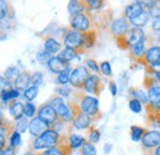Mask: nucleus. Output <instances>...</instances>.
<instances>
[{
	"label": "nucleus",
	"instance_id": "nucleus-1",
	"mask_svg": "<svg viewBox=\"0 0 160 155\" xmlns=\"http://www.w3.org/2000/svg\"><path fill=\"white\" fill-rule=\"evenodd\" d=\"M68 136H63V134H60L59 132H57L56 129L49 128V129H47L46 132H43L40 137H37L33 140L32 149L35 152H38V150L42 152V150L51 149V148H53V147L58 145L59 143H62Z\"/></svg>",
	"mask_w": 160,
	"mask_h": 155
},
{
	"label": "nucleus",
	"instance_id": "nucleus-2",
	"mask_svg": "<svg viewBox=\"0 0 160 155\" xmlns=\"http://www.w3.org/2000/svg\"><path fill=\"white\" fill-rule=\"evenodd\" d=\"M77 101L79 103L80 110L88 115L89 117H91L95 121H98L99 118H101V111H100V105H99V98L91 95H85V94H77Z\"/></svg>",
	"mask_w": 160,
	"mask_h": 155
},
{
	"label": "nucleus",
	"instance_id": "nucleus-3",
	"mask_svg": "<svg viewBox=\"0 0 160 155\" xmlns=\"http://www.w3.org/2000/svg\"><path fill=\"white\" fill-rule=\"evenodd\" d=\"M147 38V35L144 33L143 28H136V27H131L129 31L120 38H116V43L123 51H131L134 46H137L142 41Z\"/></svg>",
	"mask_w": 160,
	"mask_h": 155
},
{
	"label": "nucleus",
	"instance_id": "nucleus-4",
	"mask_svg": "<svg viewBox=\"0 0 160 155\" xmlns=\"http://www.w3.org/2000/svg\"><path fill=\"white\" fill-rule=\"evenodd\" d=\"M143 86L144 90L147 91L148 95V100L149 103L155 106V107H160V82L157 78L153 74H144L143 78Z\"/></svg>",
	"mask_w": 160,
	"mask_h": 155
},
{
	"label": "nucleus",
	"instance_id": "nucleus-5",
	"mask_svg": "<svg viewBox=\"0 0 160 155\" xmlns=\"http://www.w3.org/2000/svg\"><path fill=\"white\" fill-rule=\"evenodd\" d=\"M48 103L56 110L57 115H58V117H59L62 121H64L65 123L72 124L74 117H73V113H72V111H70V108H69V105L64 101L63 97L53 96L48 101Z\"/></svg>",
	"mask_w": 160,
	"mask_h": 155
},
{
	"label": "nucleus",
	"instance_id": "nucleus-6",
	"mask_svg": "<svg viewBox=\"0 0 160 155\" xmlns=\"http://www.w3.org/2000/svg\"><path fill=\"white\" fill-rule=\"evenodd\" d=\"M92 16L91 12H86V14H80L77 16H72L70 19V28L75 30L78 32H88L90 30H92Z\"/></svg>",
	"mask_w": 160,
	"mask_h": 155
},
{
	"label": "nucleus",
	"instance_id": "nucleus-7",
	"mask_svg": "<svg viewBox=\"0 0 160 155\" xmlns=\"http://www.w3.org/2000/svg\"><path fill=\"white\" fill-rule=\"evenodd\" d=\"M90 77L89 69L85 65H78L75 67L72 73H70V86L73 89H78V90H82L84 89V84L86 81V79Z\"/></svg>",
	"mask_w": 160,
	"mask_h": 155
},
{
	"label": "nucleus",
	"instance_id": "nucleus-8",
	"mask_svg": "<svg viewBox=\"0 0 160 155\" xmlns=\"http://www.w3.org/2000/svg\"><path fill=\"white\" fill-rule=\"evenodd\" d=\"M63 43H64L65 48L77 49L80 54L84 53V51H82V33L81 32L72 30L70 27L67 28L64 38H63Z\"/></svg>",
	"mask_w": 160,
	"mask_h": 155
},
{
	"label": "nucleus",
	"instance_id": "nucleus-9",
	"mask_svg": "<svg viewBox=\"0 0 160 155\" xmlns=\"http://www.w3.org/2000/svg\"><path fill=\"white\" fill-rule=\"evenodd\" d=\"M37 117L41 118L43 122H46L51 128L60 119L59 117H58V115H57V112H56V110L48 102L42 103L40 107H38V110H37Z\"/></svg>",
	"mask_w": 160,
	"mask_h": 155
},
{
	"label": "nucleus",
	"instance_id": "nucleus-10",
	"mask_svg": "<svg viewBox=\"0 0 160 155\" xmlns=\"http://www.w3.org/2000/svg\"><path fill=\"white\" fill-rule=\"evenodd\" d=\"M105 89V84L101 80V78L98 74H90V77L86 79L85 84H84V91L90 94L91 96L98 97L102 92V90Z\"/></svg>",
	"mask_w": 160,
	"mask_h": 155
},
{
	"label": "nucleus",
	"instance_id": "nucleus-11",
	"mask_svg": "<svg viewBox=\"0 0 160 155\" xmlns=\"http://www.w3.org/2000/svg\"><path fill=\"white\" fill-rule=\"evenodd\" d=\"M129 28H131V23L124 16L112 20L111 23H110V32H111V35L113 36L115 39L123 37L129 31Z\"/></svg>",
	"mask_w": 160,
	"mask_h": 155
},
{
	"label": "nucleus",
	"instance_id": "nucleus-12",
	"mask_svg": "<svg viewBox=\"0 0 160 155\" xmlns=\"http://www.w3.org/2000/svg\"><path fill=\"white\" fill-rule=\"evenodd\" d=\"M140 143H142V148L144 152H150L155 149L157 147L160 145V132L157 129L147 131L142 138Z\"/></svg>",
	"mask_w": 160,
	"mask_h": 155
},
{
	"label": "nucleus",
	"instance_id": "nucleus-13",
	"mask_svg": "<svg viewBox=\"0 0 160 155\" xmlns=\"http://www.w3.org/2000/svg\"><path fill=\"white\" fill-rule=\"evenodd\" d=\"M160 62V46H149L144 57L140 59L138 64H142L144 68Z\"/></svg>",
	"mask_w": 160,
	"mask_h": 155
},
{
	"label": "nucleus",
	"instance_id": "nucleus-14",
	"mask_svg": "<svg viewBox=\"0 0 160 155\" xmlns=\"http://www.w3.org/2000/svg\"><path fill=\"white\" fill-rule=\"evenodd\" d=\"M73 149L69 147L68 144V137L59 143L58 145L47 149V150H42V152H37V155H72Z\"/></svg>",
	"mask_w": 160,
	"mask_h": 155
},
{
	"label": "nucleus",
	"instance_id": "nucleus-15",
	"mask_svg": "<svg viewBox=\"0 0 160 155\" xmlns=\"http://www.w3.org/2000/svg\"><path fill=\"white\" fill-rule=\"evenodd\" d=\"M51 127L46 123V122H43L41 118L38 117H33L30 122H28V132H30V134L32 137H40L43 132H46L47 129H49Z\"/></svg>",
	"mask_w": 160,
	"mask_h": 155
},
{
	"label": "nucleus",
	"instance_id": "nucleus-16",
	"mask_svg": "<svg viewBox=\"0 0 160 155\" xmlns=\"http://www.w3.org/2000/svg\"><path fill=\"white\" fill-rule=\"evenodd\" d=\"M47 67H48V69L53 74H60V73H63V72H65L67 69L70 68V63L63 60L58 56H53L52 58L48 60Z\"/></svg>",
	"mask_w": 160,
	"mask_h": 155
},
{
	"label": "nucleus",
	"instance_id": "nucleus-17",
	"mask_svg": "<svg viewBox=\"0 0 160 155\" xmlns=\"http://www.w3.org/2000/svg\"><path fill=\"white\" fill-rule=\"evenodd\" d=\"M145 11L142 1H134V2H131L126 6L124 9V18L128 20H132L137 16H139L140 14H143Z\"/></svg>",
	"mask_w": 160,
	"mask_h": 155
},
{
	"label": "nucleus",
	"instance_id": "nucleus-18",
	"mask_svg": "<svg viewBox=\"0 0 160 155\" xmlns=\"http://www.w3.org/2000/svg\"><path fill=\"white\" fill-rule=\"evenodd\" d=\"M148 46H149V43H148V39L145 38L144 41H142L140 43H138L137 46H134L131 51H129V57L134 62V63H139V60L143 57H144V54H145V52H147V49H148Z\"/></svg>",
	"mask_w": 160,
	"mask_h": 155
},
{
	"label": "nucleus",
	"instance_id": "nucleus-19",
	"mask_svg": "<svg viewBox=\"0 0 160 155\" xmlns=\"http://www.w3.org/2000/svg\"><path fill=\"white\" fill-rule=\"evenodd\" d=\"M92 123H94V119L81 111L79 115L73 119L72 127H74L77 129H89L90 127H92Z\"/></svg>",
	"mask_w": 160,
	"mask_h": 155
},
{
	"label": "nucleus",
	"instance_id": "nucleus-20",
	"mask_svg": "<svg viewBox=\"0 0 160 155\" xmlns=\"http://www.w3.org/2000/svg\"><path fill=\"white\" fill-rule=\"evenodd\" d=\"M68 12H69L72 16H77V15H80V14H86V12H89L86 1L70 0V1L68 2Z\"/></svg>",
	"mask_w": 160,
	"mask_h": 155
},
{
	"label": "nucleus",
	"instance_id": "nucleus-21",
	"mask_svg": "<svg viewBox=\"0 0 160 155\" xmlns=\"http://www.w3.org/2000/svg\"><path fill=\"white\" fill-rule=\"evenodd\" d=\"M31 78H32V74L30 72H22L20 73L18 78L14 80V88L18 89L19 91H25L27 88L31 86Z\"/></svg>",
	"mask_w": 160,
	"mask_h": 155
},
{
	"label": "nucleus",
	"instance_id": "nucleus-22",
	"mask_svg": "<svg viewBox=\"0 0 160 155\" xmlns=\"http://www.w3.org/2000/svg\"><path fill=\"white\" fill-rule=\"evenodd\" d=\"M96 41H98V30L96 28L84 32L82 33V51L86 52V51L91 49L96 44Z\"/></svg>",
	"mask_w": 160,
	"mask_h": 155
},
{
	"label": "nucleus",
	"instance_id": "nucleus-23",
	"mask_svg": "<svg viewBox=\"0 0 160 155\" xmlns=\"http://www.w3.org/2000/svg\"><path fill=\"white\" fill-rule=\"evenodd\" d=\"M43 49L46 52H48L49 54H57L62 51V43L57 38L52 37V36H48L46 37L43 41Z\"/></svg>",
	"mask_w": 160,
	"mask_h": 155
},
{
	"label": "nucleus",
	"instance_id": "nucleus-24",
	"mask_svg": "<svg viewBox=\"0 0 160 155\" xmlns=\"http://www.w3.org/2000/svg\"><path fill=\"white\" fill-rule=\"evenodd\" d=\"M9 112L11 117L18 121L22 117H25V103H22L20 101H14L10 106H9Z\"/></svg>",
	"mask_w": 160,
	"mask_h": 155
},
{
	"label": "nucleus",
	"instance_id": "nucleus-25",
	"mask_svg": "<svg viewBox=\"0 0 160 155\" xmlns=\"http://www.w3.org/2000/svg\"><path fill=\"white\" fill-rule=\"evenodd\" d=\"M19 97H20V91L18 89H15V88H9V89H6V90L0 92V100L4 103H8L10 101L14 102V100H16Z\"/></svg>",
	"mask_w": 160,
	"mask_h": 155
},
{
	"label": "nucleus",
	"instance_id": "nucleus-26",
	"mask_svg": "<svg viewBox=\"0 0 160 155\" xmlns=\"http://www.w3.org/2000/svg\"><path fill=\"white\" fill-rule=\"evenodd\" d=\"M88 142V139L85 137L79 136V134H74V133H70L68 136V144L69 147L74 150V149H81V147Z\"/></svg>",
	"mask_w": 160,
	"mask_h": 155
},
{
	"label": "nucleus",
	"instance_id": "nucleus-27",
	"mask_svg": "<svg viewBox=\"0 0 160 155\" xmlns=\"http://www.w3.org/2000/svg\"><path fill=\"white\" fill-rule=\"evenodd\" d=\"M149 19H150V15L149 12L145 10L143 14H140L139 16L134 18V19L129 20V23H131V27H136V28H143L148 22H149Z\"/></svg>",
	"mask_w": 160,
	"mask_h": 155
},
{
	"label": "nucleus",
	"instance_id": "nucleus-28",
	"mask_svg": "<svg viewBox=\"0 0 160 155\" xmlns=\"http://www.w3.org/2000/svg\"><path fill=\"white\" fill-rule=\"evenodd\" d=\"M129 95H131V98H136V100H138V101L142 102L144 106L149 103L147 91L143 90V89H139V88H132V89H129Z\"/></svg>",
	"mask_w": 160,
	"mask_h": 155
},
{
	"label": "nucleus",
	"instance_id": "nucleus-29",
	"mask_svg": "<svg viewBox=\"0 0 160 155\" xmlns=\"http://www.w3.org/2000/svg\"><path fill=\"white\" fill-rule=\"evenodd\" d=\"M14 15V10L10 2L0 0V22L6 20L8 18H11Z\"/></svg>",
	"mask_w": 160,
	"mask_h": 155
},
{
	"label": "nucleus",
	"instance_id": "nucleus-30",
	"mask_svg": "<svg viewBox=\"0 0 160 155\" xmlns=\"http://www.w3.org/2000/svg\"><path fill=\"white\" fill-rule=\"evenodd\" d=\"M79 54L80 53L77 49H73V48H63L59 52L58 57L62 58L63 60H65V62H68V63H70L73 59H75Z\"/></svg>",
	"mask_w": 160,
	"mask_h": 155
},
{
	"label": "nucleus",
	"instance_id": "nucleus-31",
	"mask_svg": "<svg viewBox=\"0 0 160 155\" xmlns=\"http://www.w3.org/2000/svg\"><path fill=\"white\" fill-rule=\"evenodd\" d=\"M100 138H101V133L100 131L98 129V128H95L94 126L92 127H90L89 129H88V142L89 143H91V144H96V143H99L100 142Z\"/></svg>",
	"mask_w": 160,
	"mask_h": 155
},
{
	"label": "nucleus",
	"instance_id": "nucleus-32",
	"mask_svg": "<svg viewBox=\"0 0 160 155\" xmlns=\"http://www.w3.org/2000/svg\"><path fill=\"white\" fill-rule=\"evenodd\" d=\"M147 129H144L143 127L139 126H132L131 127V138L133 142H140L143 136L145 134Z\"/></svg>",
	"mask_w": 160,
	"mask_h": 155
},
{
	"label": "nucleus",
	"instance_id": "nucleus-33",
	"mask_svg": "<svg viewBox=\"0 0 160 155\" xmlns=\"http://www.w3.org/2000/svg\"><path fill=\"white\" fill-rule=\"evenodd\" d=\"M37 94H38V88L31 85L30 88H27V89L23 91V98H25L27 102H31V101H33V100L37 97Z\"/></svg>",
	"mask_w": 160,
	"mask_h": 155
},
{
	"label": "nucleus",
	"instance_id": "nucleus-34",
	"mask_svg": "<svg viewBox=\"0 0 160 155\" xmlns=\"http://www.w3.org/2000/svg\"><path fill=\"white\" fill-rule=\"evenodd\" d=\"M86 5H88L89 12L99 11L105 6V1H102V0H86Z\"/></svg>",
	"mask_w": 160,
	"mask_h": 155
},
{
	"label": "nucleus",
	"instance_id": "nucleus-35",
	"mask_svg": "<svg viewBox=\"0 0 160 155\" xmlns=\"http://www.w3.org/2000/svg\"><path fill=\"white\" fill-rule=\"evenodd\" d=\"M20 144H21V134L15 129V131L9 136V147L16 149Z\"/></svg>",
	"mask_w": 160,
	"mask_h": 155
},
{
	"label": "nucleus",
	"instance_id": "nucleus-36",
	"mask_svg": "<svg viewBox=\"0 0 160 155\" xmlns=\"http://www.w3.org/2000/svg\"><path fill=\"white\" fill-rule=\"evenodd\" d=\"M20 74V72H19V69H18V67H15V65H11V67H9L6 70H5V73H4V78L6 79V80H9V81H11V80H15L18 75Z\"/></svg>",
	"mask_w": 160,
	"mask_h": 155
},
{
	"label": "nucleus",
	"instance_id": "nucleus-37",
	"mask_svg": "<svg viewBox=\"0 0 160 155\" xmlns=\"http://www.w3.org/2000/svg\"><path fill=\"white\" fill-rule=\"evenodd\" d=\"M70 73H72V69L69 68L65 72H63V73H60V74L57 75V82L59 84L60 86H64V85L69 84V81H70Z\"/></svg>",
	"mask_w": 160,
	"mask_h": 155
},
{
	"label": "nucleus",
	"instance_id": "nucleus-38",
	"mask_svg": "<svg viewBox=\"0 0 160 155\" xmlns=\"http://www.w3.org/2000/svg\"><path fill=\"white\" fill-rule=\"evenodd\" d=\"M99 65H100V73L103 77H106V78L112 77V67H111L110 62L103 60V62H101Z\"/></svg>",
	"mask_w": 160,
	"mask_h": 155
},
{
	"label": "nucleus",
	"instance_id": "nucleus-39",
	"mask_svg": "<svg viewBox=\"0 0 160 155\" xmlns=\"http://www.w3.org/2000/svg\"><path fill=\"white\" fill-rule=\"evenodd\" d=\"M37 107L35 106V103H32V102H26L25 103V117L26 118H33L35 115L37 113Z\"/></svg>",
	"mask_w": 160,
	"mask_h": 155
},
{
	"label": "nucleus",
	"instance_id": "nucleus-40",
	"mask_svg": "<svg viewBox=\"0 0 160 155\" xmlns=\"http://www.w3.org/2000/svg\"><path fill=\"white\" fill-rule=\"evenodd\" d=\"M28 122H30V121H27L26 117H22L20 119H18L16 123H15V129H16L20 134L21 133H25L26 129H28Z\"/></svg>",
	"mask_w": 160,
	"mask_h": 155
},
{
	"label": "nucleus",
	"instance_id": "nucleus-41",
	"mask_svg": "<svg viewBox=\"0 0 160 155\" xmlns=\"http://www.w3.org/2000/svg\"><path fill=\"white\" fill-rule=\"evenodd\" d=\"M128 106H129V110L134 113H140L142 110H143V103L139 102L138 100H136V98H129Z\"/></svg>",
	"mask_w": 160,
	"mask_h": 155
},
{
	"label": "nucleus",
	"instance_id": "nucleus-42",
	"mask_svg": "<svg viewBox=\"0 0 160 155\" xmlns=\"http://www.w3.org/2000/svg\"><path fill=\"white\" fill-rule=\"evenodd\" d=\"M80 153H81V155H98L96 154V148H95V145L91 144V143H89V142H86V143L81 147Z\"/></svg>",
	"mask_w": 160,
	"mask_h": 155
},
{
	"label": "nucleus",
	"instance_id": "nucleus-43",
	"mask_svg": "<svg viewBox=\"0 0 160 155\" xmlns=\"http://www.w3.org/2000/svg\"><path fill=\"white\" fill-rule=\"evenodd\" d=\"M56 92L59 95L60 97H69L73 92V89L72 86H68V85H64V86H58L56 89Z\"/></svg>",
	"mask_w": 160,
	"mask_h": 155
},
{
	"label": "nucleus",
	"instance_id": "nucleus-44",
	"mask_svg": "<svg viewBox=\"0 0 160 155\" xmlns=\"http://www.w3.org/2000/svg\"><path fill=\"white\" fill-rule=\"evenodd\" d=\"M144 70H145V73H147V74L158 75V74H160V62L154 63V64H152V65L145 67V68H144Z\"/></svg>",
	"mask_w": 160,
	"mask_h": 155
},
{
	"label": "nucleus",
	"instance_id": "nucleus-45",
	"mask_svg": "<svg viewBox=\"0 0 160 155\" xmlns=\"http://www.w3.org/2000/svg\"><path fill=\"white\" fill-rule=\"evenodd\" d=\"M42 82H43V74H42L41 72L33 73V74H32V78H31V85L38 88Z\"/></svg>",
	"mask_w": 160,
	"mask_h": 155
},
{
	"label": "nucleus",
	"instance_id": "nucleus-46",
	"mask_svg": "<svg viewBox=\"0 0 160 155\" xmlns=\"http://www.w3.org/2000/svg\"><path fill=\"white\" fill-rule=\"evenodd\" d=\"M52 57H53V56L49 54L48 52H46L44 49H42V51H40V52L37 53V60H38L40 63H42V64H47L48 60L52 58Z\"/></svg>",
	"mask_w": 160,
	"mask_h": 155
},
{
	"label": "nucleus",
	"instance_id": "nucleus-47",
	"mask_svg": "<svg viewBox=\"0 0 160 155\" xmlns=\"http://www.w3.org/2000/svg\"><path fill=\"white\" fill-rule=\"evenodd\" d=\"M85 67H86L88 69L92 70L95 74L100 72V65H99L94 59H86V60H85Z\"/></svg>",
	"mask_w": 160,
	"mask_h": 155
},
{
	"label": "nucleus",
	"instance_id": "nucleus-48",
	"mask_svg": "<svg viewBox=\"0 0 160 155\" xmlns=\"http://www.w3.org/2000/svg\"><path fill=\"white\" fill-rule=\"evenodd\" d=\"M148 12H149L150 18H153V19H158V18H160V1H158V4H157L152 10H149Z\"/></svg>",
	"mask_w": 160,
	"mask_h": 155
},
{
	"label": "nucleus",
	"instance_id": "nucleus-49",
	"mask_svg": "<svg viewBox=\"0 0 160 155\" xmlns=\"http://www.w3.org/2000/svg\"><path fill=\"white\" fill-rule=\"evenodd\" d=\"M9 85H11V81L6 80L5 78L0 75V92L4 91V90H6V89H9V88H8Z\"/></svg>",
	"mask_w": 160,
	"mask_h": 155
},
{
	"label": "nucleus",
	"instance_id": "nucleus-50",
	"mask_svg": "<svg viewBox=\"0 0 160 155\" xmlns=\"http://www.w3.org/2000/svg\"><path fill=\"white\" fill-rule=\"evenodd\" d=\"M108 89H110V92H111V95L113 97L117 95V85H116V82L113 80H111L108 82Z\"/></svg>",
	"mask_w": 160,
	"mask_h": 155
},
{
	"label": "nucleus",
	"instance_id": "nucleus-51",
	"mask_svg": "<svg viewBox=\"0 0 160 155\" xmlns=\"http://www.w3.org/2000/svg\"><path fill=\"white\" fill-rule=\"evenodd\" d=\"M152 30L155 31V32H160V18L153 19V21H152Z\"/></svg>",
	"mask_w": 160,
	"mask_h": 155
},
{
	"label": "nucleus",
	"instance_id": "nucleus-52",
	"mask_svg": "<svg viewBox=\"0 0 160 155\" xmlns=\"http://www.w3.org/2000/svg\"><path fill=\"white\" fill-rule=\"evenodd\" d=\"M8 148V139L6 136H0V150H5Z\"/></svg>",
	"mask_w": 160,
	"mask_h": 155
},
{
	"label": "nucleus",
	"instance_id": "nucleus-53",
	"mask_svg": "<svg viewBox=\"0 0 160 155\" xmlns=\"http://www.w3.org/2000/svg\"><path fill=\"white\" fill-rule=\"evenodd\" d=\"M144 155H160V145L150 152H144Z\"/></svg>",
	"mask_w": 160,
	"mask_h": 155
},
{
	"label": "nucleus",
	"instance_id": "nucleus-54",
	"mask_svg": "<svg viewBox=\"0 0 160 155\" xmlns=\"http://www.w3.org/2000/svg\"><path fill=\"white\" fill-rule=\"evenodd\" d=\"M111 150H112V144H111V143H106L105 147H103V152H105L106 154H110Z\"/></svg>",
	"mask_w": 160,
	"mask_h": 155
},
{
	"label": "nucleus",
	"instance_id": "nucleus-55",
	"mask_svg": "<svg viewBox=\"0 0 160 155\" xmlns=\"http://www.w3.org/2000/svg\"><path fill=\"white\" fill-rule=\"evenodd\" d=\"M149 105H150V103H149ZM150 106H152L153 111L155 112V115H157V116H158L160 118V107H155V106H153V105H150Z\"/></svg>",
	"mask_w": 160,
	"mask_h": 155
},
{
	"label": "nucleus",
	"instance_id": "nucleus-56",
	"mask_svg": "<svg viewBox=\"0 0 160 155\" xmlns=\"http://www.w3.org/2000/svg\"><path fill=\"white\" fill-rule=\"evenodd\" d=\"M23 155H37V152H27L26 154Z\"/></svg>",
	"mask_w": 160,
	"mask_h": 155
},
{
	"label": "nucleus",
	"instance_id": "nucleus-57",
	"mask_svg": "<svg viewBox=\"0 0 160 155\" xmlns=\"http://www.w3.org/2000/svg\"><path fill=\"white\" fill-rule=\"evenodd\" d=\"M0 155H5V150H0Z\"/></svg>",
	"mask_w": 160,
	"mask_h": 155
}]
</instances>
